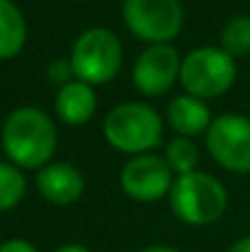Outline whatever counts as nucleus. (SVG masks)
Returning a JSON list of instances; mask_svg holds the SVG:
<instances>
[{
	"label": "nucleus",
	"instance_id": "20",
	"mask_svg": "<svg viewBox=\"0 0 250 252\" xmlns=\"http://www.w3.org/2000/svg\"><path fill=\"white\" fill-rule=\"evenodd\" d=\"M56 252H89L84 246L80 244H69V246H62V248H58Z\"/></svg>",
	"mask_w": 250,
	"mask_h": 252
},
{
	"label": "nucleus",
	"instance_id": "13",
	"mask_svg": "<svg viewBox=\"0 0 250 252\" xmlns=\"http://www.w3.org/2000/svg\"><path fill=\"white\" fill-rule=\"evenodd\" d=\"M27 25L22 11L11 0H0V60L18 56L25 47Z\"/></svg>",
	"mask_w": 250,
	"mask_h": 252
},
{
	"label": "nucleus",
	"instance_id": "8",
	"mask_svg": "<svg viewBox=\"0 0 250 252\" xmlns=\"http://www.w3.org/2000/svg\"><path fill=\"white\" fill-rule=\"evenodd\" d=\"M122 190L135 201H157L173 188V170L166 159L155 155H137L122 168Z\"/></svg>",
	"mask_w": 250,
	"mask_h": 252
},
{
	"label": "nucleus",
	"instance_id": "5",
	"mask_svg": "<svg viewBox=\"0 0 250 252\" xmlns=\"http://www.w3.org/2000/svg\"><path fill=\"white\" fill-rule=\"evenodd\" d=\"M235 60L224 49L199 47L182 60L180 82L193 97H215L226 93L235 82Z\"/></svg>",
	"mask_w": 250,
	"mask_h": 252
},
{
	"label": "nucleus",
	"instance_id": "4",
	"mask_svg": "<svg viewBox=\"0 0 250 252\" xmlns=\"http://www.w3.org/2000/svg\"><path fill=\"white\" fill-rule=\"evenodd\" d=\"M104 137L122 153H144L162 142V120L151 106L126 102L106 115Z\"/></svg>",
	"mask_w": 250,
	"mask_h": 252
},
{
	"label": "nucleus",
	"instance_id": "3",
	"mask_svg": "<svg viewBox=\"0 0 250 252\" xmlns=\"http://www.w3.org/2000/svg\"><path fill=\"white\" fill-rule=\"evenodd\" d=\"M73 75L87 84H104L118 75L122 66V44L113 31L91 27L78 35L71 51Z\"/></svg>",
	"mask_w": 250,
	"mask_h": 252
},
{
	"label": "nucleus",
	"instance_id": "7",
	"mask_svg": "<svg viewBox=\"0 0 250 252\" xmlns=\"http://www.w3.org/2000/svg\"><path fill=\"white\" fill-rule=\"evenodd\" d=\"M206 148L219 166L233 173H250V120L226 113L206 130Z\"/></svg>",
	"mask_w": 250,
	"mask_h": 252
},
{
	"label": "nucleus",
	"instance_id": "14",
	"mask_svg": "<svg viewBox=\"0 0 250 252\" xmlns=\"http://www.w3.org/2000/svg\"><path fill=\"white\" fill-rule=\"evenodd\" d=\"M25 190H27L25 175L13 164L0 161V213L18 206V201L25 197Z\"/></svg>",
	"mask_w": 250,
	"mask_h": 252
},
{
	"label": "nucleus",
	"instance_id": "11",
	"mask_svg": "<svg viewBox=\"0 0 250 252\" xmlns=\"http://www.w3.org/2000/svg\"><path fill=\"white\" fill-rule=\"evenodd\" d=\"M97 106V97L91 84L71 80L60 87L56 95V113L64 124L82 126L93 118Z\"/></svg>",
	"mask_w": 250,
	"mask_h": 252
},
{
	"label": "nucleus",
	"instance_id": "18",
	"mask_svg": "<svg viewBox=\"0 0 250 252\" xmlns=\"http://www.w3.org/2000/svg\"><path fill=\"white\" fill-rule=\"evenodd\" d=\"M0 252H38L27 239H9L0 246Z\"/></svg>",
	"mask_w": 250,
	"mask_h": 252
},
{
	"label": "nucleus",
	"instance_id": "1",
	"mask_svg": "<svg viewBox=\"0 0 250 252\" xmlns=\"http://www.w3.org/2000/svg\"><path fill=\"white\" fill-rule=\"evenodd\" d=\"M2 148L20 168H44L58 144L56 126L44 111L25 106L2 124Z\"/></svg>",
	"mask_w": 250,
	"mask_h": 252
},
{
	"label": "nucleus",
	"instance_id": "17",
	"mask_svg": "<svg viewBox=\"0 0 250 252\" xmlns=\"http://www.w3.org/2000/svg\"><path fill=\"white\" fill-rule=\"evenodd\" d=\"M71 73H73V66H71V60H56L49 64L47 75L51 82L64 87L66 82H71Z\"/></svg>",
	"mask_w": 250,
	"mask_h": 252
},
{
	"label": "nucleus",
	"instance_id": "2",
	"mask_svg": "<svg viewBox=\"0 0 250 252\" xmlns=\"http://www.w3.org/2000/svg\"><path fill=\"white\" fill-rule=\"evenodd\" d=\"M171 208L177 219L190 226H208L224 215L228 206L226 188L206 173L180 175L168 192Z\"/></svg>",
	"mask_w": 250,
	"mask_h": 252
},
{
	"label": "nucleus",
	"instance_id": "12",
	"mask_svg": "<svg viewBox=\"0 0 250 252\" xmlns=\"http://www.w3.org/2000/svg\"><path fill=\"white\" fill-rule=\"evenodd\" d=\"M168 124L175 133H180L182 137H195V135L208 130V126L213 124L211 120V109L204 104V100L193 95H180L171 102L168 106Z\"/></svg>",
	"mask_w": 250,
	"mask_h": 252
},
{
	"label": "nucleus",
	"instance_id": "9",
	"mask_svg": "<svg viewBox=\"0 0 250 252\" xmlns=\"http://www.w3.org/2000/svg\"><path fill=\"white\" fill-rule=\"evenodd\" d=\"M182 71V58L171 44H151L133 66V84L144 95H164Z\"/></svg>",
	"mask_w": 250,
	"mask_h": 252
},
{
	"label": "nucleus",
	"instance_id": "21",
	"mask_svg": "<svg viewBox=\"0 0 250 252\" xmlns=\"http://www.w3.org/2000/svg\"><path fill=\"white\" fill-rule=\"evenodd\" d=\"M142 252H177V250L168 248V246H151V248H144Z\"/></svg>",
	"mask_w": 250,
	"mask_h": 252
},
{
	"label": "nucleus",
	"instance_id": "6",
	"mask_svg": "<svg viewBox=\"0 0 250 252\" xmlns=\"http://www.w3.org/2000/svg\"><path fill=\"white\" fill-rule=\"evenodd\" d=\"M122 20L135 38L153 44H168L184 22L180 0H124Z\"/></svg>",
	"mask_w": 250,
	"mask_h": 252
},
{
	"label": "nucleus",
	"instance_id": "15",
	"mask_svg": "<svg viewBox=\"0 0 250 252\" xmlns=\"http://www.w3.org/2000/svg\"><path fill=\"white\" fill-rule=\"evenodd\" d=\"M197 161H199V151L195 146V142H190L188 137H175L166 146V164L173 173L180 175L195 173Z\"/></svg>",
	"mask_w": 250,
	"mask_h": 252
},
{
	"label": "nucleus",
	"instance_id": "16",
	"mask_svg": "<svg viewBox=\"0 0 250 252\" xmlns=\"http://www.w3.org/2000/svg\"><path fill=\"white\" fill-rule=\"evenodd\" d=\"M221 47H224V51L228 56H246V53H250V18L248 16L233 18L224 27Z\"/></svg>",
	"mask_w": 250,
	"mask_h": 252
},
{
	"label": "nucleus",
	"instance_id": "10",
	"mask_svg": "<svg viewBox=\"0 0 250 252\" xmlns=\"http://www.w3.org/2000/svg\"><path fill=\"white\" fill-rule=\"evenodd\" d=\"M35 184H38L40 195L56 206L73 204L84 190V177L80 175V170L64 161L47 164L44 168H40Z\"/></svg>",
	"mask_w": 250,
	"mask_h": 252
},
{
	"label": "nucleus",
	"instance_id": "19",
	"mask_svg": "<svg viewBox=\"0 0 250 252\" xmlns=\"http://www.w3.org/2000/svg\"><path fill=\"white\" fill-rule=\"evenodd\" d=\"M228 252H250V235L244 237V239H239V241H235V244L228 248Z\"/></svg>",
	"mask_w": 250,
	"mask_h": 252
}]
</instances>
